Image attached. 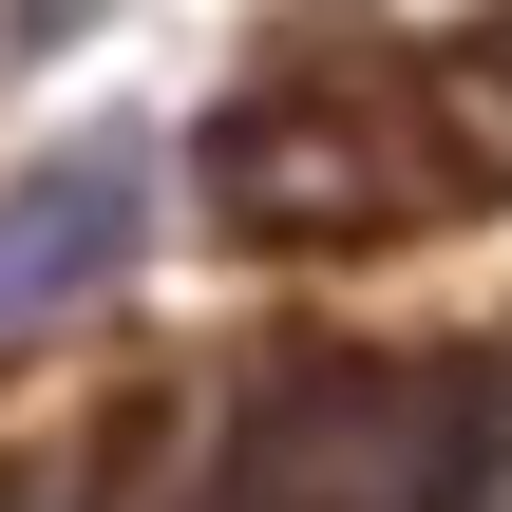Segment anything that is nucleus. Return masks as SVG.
<instances>
[{
  "label": "nucleus",
  "mask_w": 512,
  "mask_h": 512,
  "mask_svg": "<svg viewBox=\"0 0 512 512\" xmlns=\"http://www.w3.org/2000/svg\"><path fill=\"white\" fill-rule=\"evenodd\" d=\"M152 133H76V152H38L19 190H0V323H57V304H95L133 247H152Z\"/></svg>",
  "instance_id": "1"
}]
</instances>
